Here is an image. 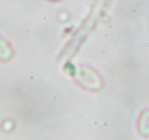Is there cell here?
Segmentation results:
<instances>
[{"label":"cell","mask_w":149,"mask_h":140,"mask_svg":"<svg viewBox=\"0 0 149 140\" xmlns=\"http://www.w3.org/2000/svg\"><path fill=\"white\" fill-rule=\"evenodd\" d=\"M79 78L80 84L84 86V88L89 90H99L103 84L98 73L90 68H82L79 72Z\"/></svg>","instance_id":"obj_1"},{"label":"cell","mask_w":149,"mask_h":140,"mask_svg":"<svg viewBox=\"0 0 149 140\" xmlns=\"http://www.w3.org/2000/svg\"><path fill=\"white\" fill-rule=\"evenodd\" d=\"M138 132L143 137L149 136V109H146L140 114L138 120Z\"/></svg>","instance_id":"obj_2"}]
</instances>
